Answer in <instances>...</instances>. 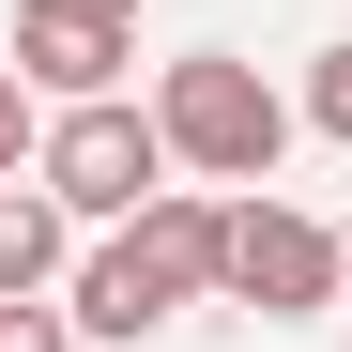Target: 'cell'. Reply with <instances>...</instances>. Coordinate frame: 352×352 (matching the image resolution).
<instances>
[{"instance_id": "cell-11", "label": "cell", "mask_w": 352, "mask_h": 352, "mask_svg": "<svg viewBox=\"0 0 352 352\" xmlns=\"http://www.w3.org/2000/svg\"><path fill=\"white\" fill-rule=\"evenodd\" d=\"M337 261H352V214H337Z\"/></svg>"}, {"instance_id": "cell-8", "label": "cell", "mask_w": 352, "mask_h": 352, "mask_svg": "<svg viewBox=\"0 0 352 352\" xmlns=\"http://www.w3.org/2000/svg\"><path fill=\"white\" fill-rule=\"evenodd\" d=\"M46 168V123H31V77H0V184H31Z\"/></svg>"}, {"instance_id": "cell-6", "label": "cell", "mask_w": 352, "mask_h": 352, "mask_svg": "<svg viewBox=\"0 0 352 352\" xmlns=\"http://www.w3.org/2000/svg\"><path fill=\"white\" fill-rule=\"evenodd\" d=\"M168 322V291H153V261L123 245V230H107V245L77 261V337H107V352H123V337H153Z\"/></svg>"}, {"instance_id": "cell-4", "label": "cell", "mask_w": 352, "mask_h": 352, "mask_svg": "<svg viewBox=\"0 0 352 352\" xmlns=\"http://www.w3.org/2000/svg\"><path fill=\"white\" fill-rule=\"evenodd\" d=\"M123 62H138V0H16V77L31 92L92 107V92H123Z\"/></svg>"}, {"instance_id": "cell-7", "label": "cell", "mask_w": 352, "mask_h": 352, "mask_svg": "<svg viewBox=\"0 0 352 352\" xmlns=\"http://www.w3.org/2000/svg\"><path fill=\"white\" fill-rule=\"evenodd\" d=\"M62 245H77V214H62V199H46V184H0V307L62 276Z\"/></svg>"}, {"instance_id": "cell-5", "label": "cell", "mask_w": 352, "mask_h": 352, "mask_svg": "<svg viewBox=\"0 0 352 352\" xmlns=\"http://www.w3.org/2000/svg\"><path fill=\"white\" fill-rule=\"evenodd\" d=\"M123 245L153 261V291H168V307H199V291H230V199L168 184V199H138V214H123Z\"/></svg>"}, {"instance_id": "cell-10", "label": "cell", "mask_w": 352, "mask_h": 352, "mask_svg": "<svg viewBox=\"0 0 352 352\" xmlns=\"http://www.w3.org/2000/svg\"><path fill=\"white\" fill-rule=\"evenodd\" d=\"M0 352H77V307H31L16 291V307H0Z\"/></svg>"}, {"instance_id": "cell-9", "label": "cell", "mask_w": 352, "mask_h": 352, "mask_svg": "<svg viewBox=\"0 0 352 352\" xmlns=\"http://www.w3.org/2000/svg\"><path fill=\"white\" fill-rule=\"evenodd\" d=\"M307 123L352 153V46H322V62H307Z\"/></svg>"}, {"instance_id": "cell-3", "label": "cell", "mask_w": 352, "mask_h": 352, "mask_svg": "<svg viewBox=\"0 0 352 352\" xmlns=\"http://www.w3.org/2000/svg\"><path fill=\"white\" fill-rule=\"evenodd\" d=\"M337 291H352V261H337V230H322V214H291L276 184L230 199V307L307 322V307H337Z\"/></svg>"}, {"instance_id": "cell-1", "label": "cell", "mask_w": 352, "mask_h": 352, "mask_svg": "<svg viewBox=\"0 0 352 352\" xmlns=\"http://www.w3.org/2000/svg\"><path fill=\"white\" fill-rule=\"evenodd\" d=\"M153 123H168V153L199 168V184H276V153H291V107L261 62H230V46H199V62H168L153 77Z\"/></svg>"}, {"instance_id": "cell-2", "label": "cell", "mask_w": 352, "mask_h": 352, "mask_svg": "<svg viewBox=\"0 0 352 352\" xmlns=\"http://www.w3.org/2000/svg\"><path fill=\"white\" fill-rule=\"evenodd\" d=\"M168 168H184V153H168V123H153V107L92 92V107H62V123H46V168H31V184L62 199L77 230H123L138 199H168Z\"/></svg>"}]
</instances>
